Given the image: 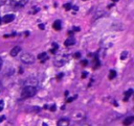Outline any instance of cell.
Here are the masks:
<instances>
[{"label": "cell", "mask_w": 134, "mask_h": 126, "mask_svg": "<svg viewBox=\"0 0 134 126\" xmlns=\"http://www.w3.org/2000/svg\"><path fill=\"white\" fill-rule=\"evenodd\" d=\"M37 94V88L35 86H25L22 89L21 97L22 98H31Z\"/></svg>", "instance_id": "1"}, {"label": "cell", "mask_w": 134, "mask_h": 126, "mask_svg": "<svg viewBox=\"0 0 134 126\" xmlns=\"http://www.w3.org/2000/svg\"><path fill=\"white\" fill-rule=\"evenodd\" d=\"M20 59H21V61H22V62H24V64H26V65H31V64H33V62L35 61V57H34V55H32V54H31V53H28V52L23 53V54L21 55Z\"/></svg>", "instance_id": "2"}, {"label": "cell", "mask_w": 134, "mask_h": 126, "mask_svg": "<svg viewBox=\"0 0 134 126\" xmlns=\"http://www.w3.org/2000/svg\"><path fill=\"white\" fill-rule=\"evenodd\" d=\"M29 0H10V3L14 8H22L24 6Z\"/></svg>", "instance_id": "3"}, {"label": "cell", "mask_w": 134, "mask_h": 126, "mask_svg": "<svg viewBox=\"0 0 134 126\" xmlns=\"http://www.w3.org/2000/svg\"><path fill=\"white\" fill-rule=\"evenodd\" d=\"M15 20V15L14 14H8V15H5L2 19H1V21H3L4 23H11L12 21H14Z\"/></svg>", "instance_id": "4"}, {"label": "cell", "mask_w": 134, "mask_h": 126, "mask_svg": "<svg viewBox=\"0 0 134 126\" xmlns=\"http://www.w3.org/2000/svg\"><path fill=\"white\" fill-rule=\"evenodd\" d=\"M20 51H21V48L19 47V46H16V47H14L12 50H11V56H17L19 53H20Z\"/></svg>", "instance_id": "5"}, {"label": "cell", "mask_w": 134, "mask_h": 126, "mask_svg": "<svg viewBox=\"0 0 134 126\" xmlns=\"http://www.w3.org/2000/svg\"><path fill=\"white\" fill-rule=\"evenodd\" d=\"M134 122V117L133 116H130V117H128V118H126L125 120H124V125L125 126H129V125H131L132 123Z\"/></svg>", "instance_id": "6"}, {"label": "cell", "mask_w": 134, "mask_h": 126, "mask_svg": "<svg viewBox=\"0 0 134 126\" xmlns=\"http://www.w3.org/2000/svg\"><path fill=\"white\" fill-rule=\"evenodd\" d=\"M57 126H69V120L61 119V120L58 121V125Z\"/></svg>", "instance_id": "7"}, {"label": "cell", "mask_w": 134, "mask_h": 126, "mask_svg": "<svg viewBox=\"0 0 134 126\" xmlns=\"http://www.w3.org/2000/svg\"><path fill=\"white\" fill-rule=\"evenodd\" d=\"M75 44H76V40L72 39V38L67 39V40L65 41V43H64L65 46H72V45H75Z\"/></svg>", "instance_id": "8"}, {"label": "cell", "mask_w": 134, "mask_h": 126, "mask_svg": "<svg viewBox=\"0 0 134 126\" xmlns=\"http://www.w3.org/2000/svg\"><path fill=\"white\" fill-rule=\"evenodd\" d=\"M133 94V90H128L126 93H125V98H124V101H128L129 100V98L131 97V95Z\"/></svg>", "instance_id": "9"}, {"label": "cell", "mask_w": 134, "mask_h": 126, "mask_svg": "<svg viewBox=\"0 0 134 126\" xmlns=\"http://www.w3.org/2000/svg\"><path fill=\"white\" fill-rule=\"evenodd\" d=\"M38 58L42 61V62H44L47 58H48V56H47V54L45 53V52H43V53H41V54H39V56H38Z\"/></svg>", "instance_id": "10"}, {"label": "cell", "mask_w": 134, "mask_h": 126, "mask_svg": "<svg viewBox=\"0 0 134 126\" xmlns=\"http://www.w3.org/2000/svg\"><path fill=\"white\" fill-rule=\"evenodd\" d=\"M53 28H54L56 30H60V29L62 28V25H61V21L57 20V21L53 23Z\"/></svg>", "instance_id": "11"}, {"label": "cell", "mask_w": 134, "mask_h": 126, "mask_svg": "<svg viewBox=\"0 0 134 126\" xmlns=\"http://www.w3.org/2000/svg\"><path fill=\"white\" fill-rule=\"evenodd\" d=\"M115 76H116V72L114 70H111L109 73V79H113V78H115Z\"/></svg>", "instance_id": "12"}, {"label": "cell", "mask_w": 134, "mask_h": 126, "mask_svg": "<svg viewBox=\"0 0 134 126\" xmlns=\"http://www.w3.org/2000/svg\"><path fill=\"white\" fill-rule=\"evenodd\" d=\"M127 55H128V52H127V51H124V52L121 53V55H120V58H121V59H125V58L127 57Z\"/></svg>", "instance_id": "13"}, {"label": "cell", "mask_w": 134, "mask_h": 126, "mask_svg": "<svg viewBox=\"0 0 134 126\" xmlns=\"http://www.w3.org/2000/svg\"><path fill=\"white\" fill-rule=\"evenodd\" d=\"M64 9L68 11V10H70V9H71V5H70L69 3H68V4H65V5H64Z\"/></svg>", "instance_id": "14"}, {"label": "cell", "mask_w": 134, "mask_h": 126, "mask_svg": "<svg viewBox=\"0 0 134 126\" xmlns=\"http://www.w3.org/2000/svg\"><path fill=\"white\" fill-rule=\"evenodd\" d=\"M8 2V0H0V6H2V5H4L5 3Z\"/></svg>", "instance_id": "15"}, {"label": "cell", "mask_w": 134, "mask_h": 126, "mask_svg": "<svg viewBox=\"0 0 134 126\" xmlns=\"http://www.w3.org/2000/svg\"><path fill=\"white\" fill-rule=\"evenodd\" d=\"M75 99H77V96H74V97H71V98H69V99H67V102H71V101H74Z\"/></svg>", "instance_id": "16"}, {"label": "cell", "mask_w": 134, "mask_h": 126, "mask_svg": "<svg viewBox=\"0 0 134 126\" xmlns=\"http://www.w3.org/2000/svg\"><path fill=\"white\" fill-rule=\"evenodd\" d=\"M49 109H50L51 111H54V110L57 109V107H56V105H54V104H52V105H51V107H49Z\"/></svg>", "instance_id": "17"}, {"label": "cell", "mask_w": 134, "mask_h": 126, "mask_svg": "<svg viewBox=\"0 0 134 126\" xmlns=\"http://www.w3.org/2000/svg\"><path fill=\"white\" fill-rule=\"evenodd\" d=\"M3 109V101L0 100V111H1Z\"/></svg>", "instance_id": "18"}, {"label": "cell", "mask_w": 134, "mask_h": 126, "mask_svg": "<svg viewBox=\"0 0 134 126\" xmlns=\"http://www.w3.org/2000/svg\"><path fill=\"white\" fill-rule=\"evenodd\" d=\"M87 62H88V61H87L86 59H85V60H82V65H83V66H87Z\"/></svg>", "instance_id": "19"}, {"label": "cell", "mask_w": 134, "mask_h": 126, "mask_svg": "<svg viewBox=\"0 0 134 126\" xmlns=\"http://www.w3.org/2000/svg\"><path fill=\"white\" fill-rule=\"evenodd\" d=\"M80 56H81V54L78 52V53H75V57L76 58H80Z\"/></svg>", "instance_id": "20"}, {"label": "cell", "mask_w": 134, "mask_h": 126, "mask_svg": "<svg viewBox=\"0 0 134 126\" xmlns=\"http://www.w3.org/2000/svg\"><path fill=\"white\" fill-rule=\"evenodd\" d=\"M2 64H3V60H2V58L0 57V69L2 68Z\"/></svg>", "instance_id": "21"}, {"label": "cell", "mask_w": 134, "mask_h": 126, "mask_svg": "<svg viewBox=\"0 0 134 126\" xmlns=\"http://www.w3.org/2000/svg\"><path fill=\"white\" fill-rule=\"evenodd\" d=\"M86 76H87V72H84V73L82 74V77H83V78H85Z\"/></svg>", "instance_id": "22"}, {"label": "cell", "mask_w": 134, "mask_h": 126, "mask_svg": "<svg viewBox=\"0 0 134 126\" xmlns=\"http://www.w3.org/2000/svg\"><path fill=\"white\" fill-rule=\"evenodd\" d=\"M39 28H40V29H44V25L40 24V25H39Z\"/></svg>", "instance_id": "23"}, {"label": "cell", "mask_w": 134, "mask_h": 126, "mask_svg": "<svg viewBox=\"0 0 134 126\" xmlns=\"http://www.w3.org/2000/svg\"><path fill=\"white\" fill-rule=\"evenodd\" d=\"M3 120H4V117H3V116H2V117H0V122H2Z\"/></svg>", "instance_id": "24"}, {"label": "cell", "mask_w": 134, "mask_h": 126, "mask_svg": "<svg viewBox=\"0 0 134 126\" xmlns=\"http://www.w3.org/2000/svg\"><path fill=\"white\" fill-rule=\"evenodd\" d=\"M43 126H47V124L46 123H43Z\"/></svg>", "instance_id": "25"}, {"label": "cell", "mask_w": 134, "mask_h": 126, "mask_svg": "<svg viewBox=\"0 0 134 126\" xmlns=\"http://www.w3.org/2000/svg\"><path fill=\"white\" fill-rule=\"evenodd\" d=\"M1 22H2V21H1V18H0V24H1Z\"/></svg>", "instance_id": "26"}, {"label": "cell", "mask_w": 134, "mask_h": 126, "mask_svg": "<svg viewBox=\"0 0 134 126\" xmlns=\"http://www.w3.org/2000/svg\"><path fill=\"white\" fill-rule=\"evenodd\" d=\"M112 1H118V0H112Z\"/></svg>", "instance_id": "27"}]
</instances>
